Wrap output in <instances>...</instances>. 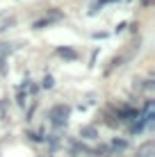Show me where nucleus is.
I'll list each match as a JSON object with an SVG mask.
<instances>
[{
  "instance_id": "obj_1",
  "label": "nucleus",
  "mask_w": 155,
  "mask_h": 157,
  "mask_svg": "<svg viewBox=\"0 0 155 157\" xmlns=\"http://www.w3.org/2000/svg\"><path fill=\"white\" fill-rule=\"evenodd\" d=\"M68 116H71V107L68 105H55L50 112H48V121L55 128H64L68 123Z\"/></svg>"
},
{
  "instance_id": "obj_2",
  "label": "nucleus",
  "mask_w": 155,
  "mask_h": 157,
  "mask_svg": "<svg viewBox=\"0 0 155 157\" xmlns=\"http://www.w3.org/2000/svg\"><path fill=\"white\" fill-rule=\"evenodd\" d=\"M62 18H64V12H60V9H50L44 18L34 21V23H32V28H34V30H44V28H48V25H52V23H60Z\"/></svg>"
},
{
  "instance_id": "obj_3",
  "label": "nucleus",
  "mask_w": 155,
  "mask_h": 157,
  "mask_svg": "<svg viewBox=\"0 0 155 157\" xmlns=\"http://www.w3.org/2000/svg\"><path fill=\"white\" fill-rule=\"evenodd\" d=\"M153 150H155V144L153 141H146L144 146L137 148V157H153Z\"/></svg>"
},
{
  "instance_id": "obj_4",
  "label": "nucleus",
  "mask_w": 155,
  "mask_h": 157,
  "mask_svg": "<svg viewBox=\"0 0 155 157\" xmlns=\"http://www.w3.org/2000/svg\"><path fill=\"white\" fill-rule=\"evenodd\" d=\"M110 153H119V150H126L128 148V141L126 139H112V144L107 146Z\"/></svg>"
},
{
  "instance_id": "obj_5",
  "label": "nucleus",
  "mask_w": 155,
  "mask_h": 157,
  "mask_svg": "<svg viewBox=\"0 0 155 157\" xmlns=\"http://www.w3.org/2000/svg\"><path fill=\"white\" fill-rule=\"evenodd\" d=\"M80 137H82V139H96V137H98V130H96L94 125H87V128L80 130Z\"/></svg>"
},
{
  "instance_id": "obj_6",
  "label": "nucleus",
  "mask_w": 155,
  "mask_h": 157,
  "mask_svg": "<svg viewBox=\"0 0 155 157\" xmlns=\"http://www.w3.org/2000/svg\"><path fill=\"white\" fill-rule=\"evenodd\" d=\"M57 55L64 59H78V52L71 50V48H57Z\"/></svg>"
},
{
  "instance_id": "obj_7",
  "label": "nucleus",
  "mask_w": 155,
  "mask_h": 157,
  "mask_svg": "<svg viewBox=\"0 0 155 157\" xmlns=\"http://www.w3.org/2000/svg\"><path fill=\"white\" fill-rule=\"evenodd\" d=\"M112 2H119V0H98V2L94 5V9H91L89 14H96V12H98L100 7H105V5H112Z\"/></svg>"
},
{
  "instance_id": "obj_8",
  "label": "nucleus",
  "mask_w": 155,
  "mask_h": 157,
  "mask_svg": "<svg viewBox=\"0 0 155 157\" xmlns=\"http://www.w3.org/2000/svg\"><path fill=\"white\" fill-rule=\"evenodd\" d=\"M52 84H55V80H52V75H46V78L41 80V86H44V89H50Z\"/></svg>"
},
{
  "instance_id": "obj_9",
  "label": "nucleus",
  "mask_w": 155,
  "mask_h": 157,
  "mask_svg": "<svg viewBox=\"0 0 155 157\" xmlns=\"http://www.w3.org/2000/svg\"><path fill=\"white\" fill-rule=\"evenodd\" d=\"M25 137H30V141H37V144H39V141H44V137H41V132H28V134H25Z\"/></svg>"
},
{
  "instance_id": "obj_10",
  "label": "nucleus",
  "mask_w": 155,
  "mask_h": 157,
  "mask_svg": "<svg viewBox=\"0 0 155 157\" xmlns=\"http://www.w3.org/2000/svg\"><path fill=\"white\" fill-rule=\"evenodd\" d=\"M144 89H146V91H153V80H144Z\"/></svg>"
},
{
  "instance_id": "obj_11",
  "label": "nucleus",
  "mask_w": 155,
  "mask_h": 157,
  "mask_svg": "<svg viewBox=\"0 0 155 157\" xmlns=\"http://www.w3.org/2000/svg\"><path fill=\"white\" fill-rule=\"evenodd\" d=\"M105 36H107L105 32H96V34H94V39H105Z\"/></svg>"
}]
</instances>
